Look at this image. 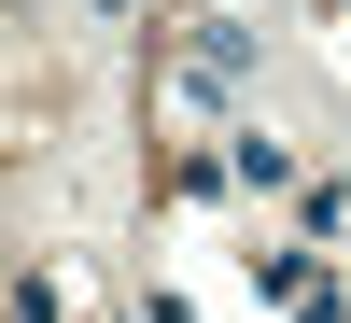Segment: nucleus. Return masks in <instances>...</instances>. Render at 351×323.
I'll return each mask as SVG.
<instances>
[]
</instances>
